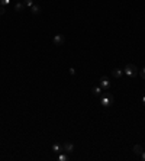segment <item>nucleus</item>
Returning a JSON list of instances; mask_svg holds the SVG:
<instances>
[{"label":"nucleus","instance_id":"f257e3e1","mask_svg":"<svg viewBox=\"0 0 145 161\" xmlns=\"http://www.w3.org/2000/svg\"><path fill=\"white\" fill-rule=\"evenodd\" d=\"M113 102H115V97H113L110 93H103V94H102V97H100V105H102V106H104V107L112 106V105H113Z\"/></svg>","mask_w":145,"mask_h":161},{"label":"nucleus","instance_id":"20e7f679","mask_svg":"<svg viewBox=\"0 0 145 161\" xmlns=\"http://www.w3.org/2000/svg\"><path fill=\"white\" fill-rule=\"evenodd\" d=\"M64 35H61V34H58V35H55L54 36V45H57V47H61L63 44H64Z\"/></svg>","mask_w":145,"mask_h":161},{"label":"nucleus","instance_id":"2eb2a0df","mask_svg":"<svg viewBox=\"0 0 145 161\" xmlns=\"http://www.w3.org/2000/svg\"><path fill=\"white\" fill-rule=\"evenodd\" d=\"M138 74H139V76H141V77H142V78L145 80V67H144V68H142V70H141V71H139Z\"/></svg>","mask_w":145,"mask_h":161},{"label":"nucleus","instance_id":"a211bd4d","mask_svg":"<svg viewBox=\"0 0 145 161\" xmlns=\"http://www.w3.org/2000/svg\"><path fill=\"white\" fill-rule=\"evenodd\" d=\"M141 160H142V161H145V151H142V152H141Z\"/></svg>","mask_w":145,"mask_h":161},{"label":"nucleus","instance_id":"1a4fd4ad","mask_svg":"<svg viewBox=\"0 0 145 161\" xmlns=\"http://www.w3.org/2000/svg\"><path fill=\"white\" fill-rule=\"evenodd\" d=\"M23 9H25L23 2H19V3H16V5H15V10H16V12H22Z\"/></svg>","mask_w":145,"mask_h":161},{"label":"nucleus","instance_id":"dca6fc26","mask_svg":"<svg viewBox=\"0 0 145 161\" xmlns=\"http://www.w3.org/2000/svg\"><path fill=\"white\" fill-rule=\"evenodd\" d=\"M6 10H5V6H0V15H3Z\"/></svg>","mask_w":145,"mask_h":161},{"label":"nucleus","instance_id":"4468645a","mask_svg":"<svg viewBox=\"0 0 145 161\" xmlns=\"http://www.w3.org/2000/svg\"><path fill=\"white\" fill-rule=\"evenodd\" d=\"M10 3V0H0V6H8Z\"/></svg>","mask_w":145,"mask_h":161},{"label":"nucleus","instance_id":"f8f14e48","mask_svg":"<svg viewBox=\"0 0 145 161\" xmlns=\"http://www.w3.org/2000/svg\"><path fill=\"white\" fill-rule=\"evenodd\" d=\"M142 151H144V149H142V147H141V145H135V147H133V152H135L136 155H141V152H142Z\"/></svg>","mask_w":145,"mask_h":161},{"label":"nucleus","instance_id":"7ed1b4c3","mask_svg":"<svg viewBox=\"0 0 145 161\" xmlns=\"http://www.w3.org/2000/svg\"><path fill=\"white\" fill-rule=\"evenodd\" d=\"M99 84H100V87H102V89H104V90H107V89L110 87V81H109V78H107V77H104V76L100 78Z\"/></svg>","mask_w":145,"mask_h":161},{"label":"nucleus","instance_id":"39448f33","mask_svg":"<svg viewBox=\"0 0 145 161\" xmlns=\"http://www.w3.org/2000/svg\"><path fill=\"white\" fill-rule=\"evenodd\" d=\"M63 151L64 152H73L74 151V145L71 144V142H65V144H63Z\"/></svg>","mask_w":145,"mask_h":161},{"label":"nucleus","instance_id":"9b49d317","mask_svg":"<svg viewBox=\"0 0 145 161\" xmlns=\"http://www.w3.org/2000/svg\"><path fill=\"white\" fill-rule=\"evenodd\" d=\"M58 160H60V161H68V160H70V157H68L67 154H64V151H63V152H60V154H58Z\"/></svg>","mask_w":145,"mask_h":161},{"label":"nucleus","instance_id":"f3484780","mask_svg":"<svg viewBox=\"0 0 145 161\" xmlns=\"http://www.w3.org/2000/svg\"><path fill=\"white\" fill-rule=\"evenodd\" d=\"M68 73H70L71 76H74V74H76V70H74V68H70V70H68Z\"/></svg>","mask_w":145,"mask_h":161},{"label":"nucleus","instance_id":"9d476101","mask_svg":"<svg viewBox=\"0 0 145 161\" xmlns=\"http://www.w3.org/2000/svg\"><path fill=\"white\" fill-rule=\"evenodd\" d=\"M31 9H32V13H34V15H39V13H41V8H39L38 5H32Z\"/></svg>","mask_w":145,"mask_h":161},{"label":"nucleus","instance_id":"423d86ee","mask_svg":"<svg viewBox=\"0 0 145 161\" xmlns=\"http://www.w3.org/2000/svg\"><path fill=\"white\" fill-rule=\"evenodd\" d=\"M122 74H123V70H119V68H115V70L112 71V76L116 77V78H120Z\"/></svg>","mask_w":145,"mask_h":161},{"label":"nucleus","instance_id":"ddd939ff","mask_svg":"<svg viewBox=\"0 0 145 161\" xmlns=\"http://www.w3.org/2000/svg\"><path fill=\"white\" fill-rule=\"evenodd\" d=\"M23 5H25V8H31L34 5V0H23Z\"/></svg>","mask_w":145,"mask_h":161},{"label":"nucleus","instance_id":"0eeeda50","mask_svg":"<svg viewBox=\"0 0 145 161\" xmlns=\"http://www.w3.org/2000/svg\"><path fill=\"white\" fill-rule=\"evenodd\" d=\"M102 90H103V89H102L100 86H94V87L91 89V93H93L94 96H99V94H102Z\"/></svg>","mask_w":145,"mask_h":161},{"label":"nucleus","instance_id":"6ab92c4d","mask_svg":"<svg viewBox=\"0 0 145 161\" xmlns=\"http://www.w3.org/2000/svg\"><path fill=\"white\" fill-rule=\"evenodd\" d=\"M142 105H144V106H145V94H144V96H142Z\"/></svg>","mask_w":145,"mask_h":161},{"label":"nucleus","instance_id":"f03ea898","mask_svg":"<svg viewBox=\"0 0 145 161\" xmlns=\"http://www.w3.org/2000/svg\"><path fill=\"white\" fill-rule=\"evenodd\" d=\"M123 73L128 76V77H131V78H133V77H136L138 76V68H136V65H133V64H126L125 65V68H123Z\"/></svg>","mask_w":145,"mask_h":161},{"label":"nucleus","instance_id":"6e6552de","mask_svg":"<svg viewBox=\"0 0 145 161\" xmlns=\"http://www.w3.org/2000/svg\"><path fill=\"white\" fill-rule=\"evenodd\" d=\"M52 151L57 152V154L63 152V145H60V144H54V145H52Z\"/></svg>","mask_w":145,"mask_h":161}]
</instances>
